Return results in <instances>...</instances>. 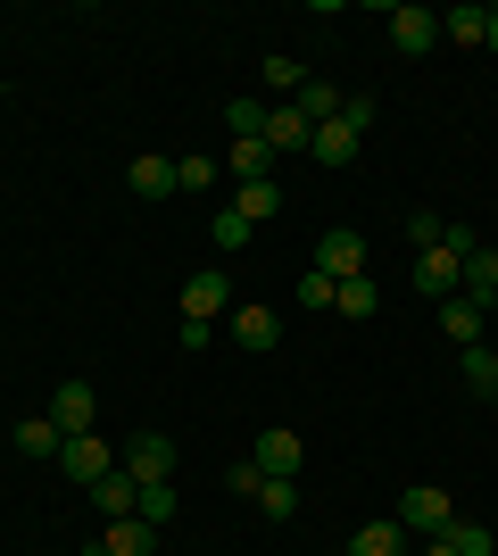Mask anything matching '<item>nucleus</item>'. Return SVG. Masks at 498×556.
Returning a JSON list of instances; mask_svg holds the SVG:
<instances>
[{
  "label": "nucleus",
  "instance_id": "obj_30",
  "mask_svg": "<svg viewBox=\"0 0 498 556\" xmlns=\"http://www.w3.org/2000/svg\"><path fill=\"white\" fill-rule=\"evenodd\" d=\"M258 84H266V92H299V84H308V67L274 50V59H266V67H258Z\"/></svg>",
  "mask_w": 498,
  "mask_h": 556
},
{
  "label": "nucleus",
  "instance_id": "obj_24",
  "mask_svg": "<svg viewBox=\"0 0 498 556\" xmlns=\"http://www.w3.org/2000/svg\"><path fill=\"white\" fill-rule=\"evenodd\" d=\"M225 125H233V141H266V100L258 92L225 100Z\"/></svg>",
  "mask_w": 498,
  "mask_h": 556
},
{
  "label": "nucleus",
  "instance_id": "obj_11",
  "mask_svg": "<svg viewBox=\"0 0 498 556\" xmlns=\"http://www.w3.org/2000/svg\"><path fill=\"white\" fill-rule=\"evenodd\" d=\"M482 325H490V307H482V300H440V332H449V349H482Z\"/></svg>",
  "mask_w": 498,
  "mask_h": 556
},
{
  "label": "nucleus",
  "instance_id": "obj_18",
  "mask_svg": "<svg viewBox=\"0 0 498 556\" xmlns=\"http://www.w3.org/2000/svg\"><path fill=\"white\" fill-rule=\"evenodd\" d=\"M357 141H366V134H349V125L332 116V125H316V134H308V150H316V166H349Z\"/></svg>",
  "mask_w": 498,
  "mask_h": 556
},
{
  "label": "nucleus",
  "instance_id": "obj_38",
  "mask_svg": "<svg viewBox=\"0 0 498 556\" xmlns=\"http://www.w3.org/2000/svg\"><path fill=\"white\" fill-rule=\"evenodd\" d=\"M490 382H498V349H490Z\"/></svg>",
  "mask_w": 498,
  "mask_h": 556
},
{
  "label": "nucleus",
  "instance_id": "obj_17",
  "mask_svg": "<svg viewBox=\"0 0 498 556\" xmlns=\"http://www.w3.org/2000/svg\"><path fill=\"white\" fill-rule=\"evenodd\" d=\"M349 556H407L399 515H382V523H357V532H349Z\"/></svg>",
  "mask_w": 498,
  "mask_h": 556
},
{
  "label": "nucleus",
  "instance_id": "obj_29",
  "mask_svg": "<svg viewBox=\"0 0 498 556\" xmlns=\"http://www.w3.org/2000/svg\"><path fill=\"white\" fill-rule=\"evenodd\" d=\"M133 515L166 532V523H175V482H142V507H133Z\"/></svg>",
  "mask_w": 498,
  "mask_h": 556
},
{
  "label": "nucleus",
  "instance_id": "obj_32",
  "mask_svg": "<svg viewBox=\"0 0 498 556\" xmlns=\"http://www.w3.org/2000/svg\"><path fill=\"white\" fill-rule=\"evenodd\" d=\"M440 540H449L457 556H498V540L482 532V523H449V532H440Z\"/></svg>",
  "mask_w": 498,
  "mask_h": 556
},
{
  "label": "nucleus",
  "instance_id": "obj_13",
  "mask_svg": "<svg viewBox=\"0 0 498 556\" xmlns=\"http://www.w3.org/2000/svg\"><path fill=\"white\" fill-rule=\"evenodd\" d=\"M125 184H133V200H166V191H183V175H175V159H158V150H150V159L125 166Z\"/></svg>",
  "mask_w": 498,
  "mask_h": 556
},
{
  "label": "nucleus",
  "instance_id": "obj_19",
  "mask_svg": "<svg viewBox=\"0 0 498 556\" xmlns=\"http://www.w3.org/2000/svg\"><path fill=\"white\" fill-rule=\"evenodd\" d=\"M291 109L308 116V134H316V125H332V116H341V92H332L324 75H308V84H299V92H291Z\"/></svg>",
  "mask_w": 498,
  "mask_h": 556
},
{
  "label": "nucleus",
  "instance_id": "obj_35",
  "mask_svg": "<svg viewBox=\"0 0 498 556\" xmlns=\"http://www.w3.org/2000/svg\"><path fill=\"white\" fill-rule=\"evenodd\" d=\"M175 175H183V191H208L216 166H208V159H175Z\"/></svg>",
  "mask_w": 498,
  "mask_h": 556
},
{
  "label": "nucleus",
  "instance_id": "obj_8",
  "mask_svg": "<svg viewBox=\"0 0 498 556\" xmlns=\"http://www.w3.org/2000/svg\"><path fill=\"white\" fill-rule=\"evenodd\" d=\"M457 282H465V257H457L449 241L416 257V291H432V300H457Z\"/></svg>",
  "mask_w": 498,
  "mask_h": 556
},
{
  "label": "nucleus",
  "instance_id": "obj_15",
  "mask_svg": "<svg viewBox=\"0 0 498 556\" xmlns=\"http://www.w3.org/2000/svg\"><path fill=\"white\" fill-rule=\"evenodd\" d=\"M266 150H274V159H299V150H308V116L291 109H266Z\"/></svg>",
  "mask_w": 498,
  "mask_h": 556
},
{
  "label": "nucleus",
  "instance_id": "obj_20",
  "mask_svg": "<svg viewBox=\"0 0 498 556\" xmlns=\"http://www.w3.org/2000/svg\"><path fill=\"white\" fill-rule=\"evenodd\" d=\"M250 507H258L266 523H291V515H299V482H266V473H258V490H250Z\"/></svg>",
  "mask_w": 498,
  "mask_h": 556
},
{
  "label": "nucleus",
  "instance_id": "obj_23",
  "mask_svg": "<svg viewBox=\"0 0 498 556\" xmlns=\"http://www.w3.org/2000/svg\"><path fill=\"white\" fill-rule=\"evenodd\" d=\"M250 232H258V225H250V216H241V208H216V216H208V241H216V257L250 250Z\"/></svg>",
  "mask_w": 498,
  "mask_h": 556
},
{
  "label": "nucleus",
  "instance_id": "obj_31",
  "mask_svg": "<svg viewBox=\"0 0 498 556\" xmlns=\"http://www.w3.org/2000/svg\"><path fill=\"white\" fill-rule=\"evenodd\" d=\"M407 241H416V257H424V250H440V241H449V216L416 208V216H407Z\"/></svg>",
  "mask_w": 498,
  "mask_h": 556
},
{
  "label": "nucleus",
  "instance_id": "obj_26",
  "mask_svg": "<svg viewBox=\"0 0 498 556\" xmlns=\"http://www.w3.org/2000/svg\"><path fill=\"white\" fill-rule=\"evenodd\" d=\"M233 208L250 216V225H266V216H283V184H274V175H266V184H241Z\"/></svg>",
  "mask_w": 498,
  "mask_h": 556
},
{
  "label": "nucleus",
  "instance_id": "obj_21",
  "mask_svg": "<svg viewBox=\"0 0 498 556\" xmlns=\"http://www.w3.org/2000/svg\"><path fill=\"white\" fill-rule=\"evenodd\" d=\"M225 166H233V184H266V175H274V150H266V141H233Z\"/></svg>",
  "mask_w": 498,
  "mask_h": 556
},
{
  "label": "nucleus",
  "instance_id": "obj_3",
  "mask_svg": "<svg viewBox=\"0 0 498 556\" xmlns=\"http://www.w3.org/2000/svg\"><path fill=\"white\" fill-rule=\"evenodd\" d=\"M316 275L357 282V275H366V232H357V225H332L324 241H316Z\"/></svg>",
  "mask_w": 498,
  "mask_h": 556
},
{
  "label": "nucleus",
  "instance_id": "obj_9",
  "mask_svg": "<svg viewBox=\"0 0 498 556\" xmlns=\"http://www.w3.org/2000/svg\"><path fill=\"white\" fill-rule=\"evenodd\" d=\"M382 25H391V42H399L407 59H424V50L440 42V17H432V9H391Z\"/></svg>",
  "mask_w": 498,
  "mask_h": 556
},
{
  "label": "nucleus",
  "instance_id": "obj_25",
  "mask_svg": "<svg viewBox=\"0 0 498 556\" xmlns=\"http://www.w3.org/2000/svg\"><path fill=\"white\" fill-rule=\"evenodd\" d=\"M440 34H449V42H490V9H474V0H457L449 17H440Z\"/></svg>",
  "mask_w": 498,
  "mask_h": 556
},
{
  "label": "nucleus",
  "instance_id": "obj_33",
  "mask_svg": "<svg viewBox=\"0 0 498 556\" xmlns=\"http://www.w3.org/2000/svg\"><path fill=\"white\" fill-rule=\"evenodd\" d=\"M374 92H341V125H349V134H374Z\"/></svg>",
  "mask_w": 498,
  "mask_h": 556
},
{
  "label": "nucleus",
  "instance_id": "obj_16",
  "mask_svg": "<svg viewBox=\"0 0 498 556\" xmlns=\"http://www.w3.org/2000/svg\"><path fill=\"white\" fill-rule=\"evenodd\" d=\"M490 291H498V250H490V241H474V250H465V282H457V300L490 307Z\"/></svg>",
  "mask_w": 498,
  "mask_h": 556
},
{
  "label": "nucleus",
  "instance_id": "obj_37",
  "mask_svg": "<svg viewBox=\"0 0 498 556\" xmlns=\"http://www.w3.org/2000/svg\"><path fill=\"white\" fill-rule=\"evenodd\" d=\"M482 50H490V59H498V9H490V42H482Z\"/></svg>",
  "mask_w": 498,
  "mask_h": 556
},
{
  "label": "nucleus",
  "instance_id": "obj_1",
  "mask_svg": "<svg viewBox=\"0 0 498 556\" xmlns=\"http://www.w3.org/2000/svg\"><path fill=\"white\" fill-rule=\"evenodd\" d=\"M299 457H308V441L291 424H266L258 441H250V465H258L266 482H299Z\"/></svg>",
  "mask_w": 498,
  "mask_h": 556
},
{
  "label": "nucleus",
  "instance_id": "obj_34",
  "mask_svg": "<svg viewBox=\"0 0 498 556\" xmlns=\"http://www.w3.org/2000/svg\"><path fill=\"white\" fill-rule=\"evenodd\" d=\"M332 300H341V282H332V275H316V266H308V275H299V307H332Z\"/></svg>",
  "mask_w": 498,
  "mask_h": 556
},
{
  "label": "nucleus",
  "instance_id": "obj_22",
  "mask_svg": "<svg viewBox=\"0 0 498 556\" xmlns=\"http://www.w3.org/2000/svg\"><path fill=\"white\" fill-rule=\"evenodd\" d=\"M59 448H67V432H59V424H50V416L17 424V457H34V465H42V457H59Z\"/></svg>",
  "mask_w": 498,
  "mask_h": 556
},
{
  "label": "nucleus",
  "instance_id": "obj_7",
  "mask_svg": "<svg viewBox=\"0 0 498 556\" xmlns=\"http://www.w3.org/2000/svg\"><path fill=\"white\" fill-rule=\"evenodd\" d=\"M92 416H100V399H92V382H59V391H50V424H59V432H92Z\"/></svg>",
  "mask_w": 498,
  "mask_h": 556
},
{
  "label": "nucleus",
  "instance_id": "obj_4",
  "mask_svg": "<svg viewBox=\"0 0 498 556\" xmlns=\"http://www.w3.org/2000/svg\"><path fill=\"white\" fill-rule=\"evenodd\" d=\"M183 316H191V325H216V316H233V275H225V266L191 275V282H183Z\"/></svg>",
  "mask_w": 498,
  "mask_h": 556
},
{
  "label": "nucleus",
  "instance_id": "obj_2",
  "mask_svg": "<svg viewBox=\"0 0 498 556\" xmlns=\"http://www.w3.org/2000/svg\"><path fill=\"white\" fill-rule=\"evenodd\" d=\"M449 523H457L449 490H399V532L407 540H440Z\"/></svg>",
  "mask_w": 498,
  "mask_h": 556
},
{
  "label": "nucleus",
  "instance_id": "obj_12",
  "mask_svg": "<svg viewBox=\"0 0 498 556\" xmlns=\"http://www.w3.org/2000/svg\"><path fill=\"white\" fill-rule=\"evenodd\" d=\"M92 507L108 515V523H117V515H133V507H142V482H133L125 465H108V473L92 482Z\"/></svg>",
  "mask_w": 498,
  "mask_h": 556
},
{
  "label": "nucleus",
  "instance_id": "obj_39",
  "mask_svg": "<svg viewBox=\"0 0 498 556\" xmlns=\"http://www.w3.org/2000/svg\"><path fill=\"white\" fill-rule=\"evenodd\" d=\"M490 316H498V291H490Z\"/></svg>",
  "mask_w": 498,
  "mask_h": 556
},
{
  "label": "nucleus",
  "instance_id": "obj_5",
  "mask_svg": "<svg viewBox=\"0 0 498 556\" xmlns=\"http://www.w3.org/2000/svg\"><path fill=\"white\" fill-rule=\"evenodd\" d=\"M117 465L133 473V482H175V441H166V432H133Z\"/></svg>",
  "mask_w": 498,
  "mask_h": 556
},
{
  "label": "nucleus",
  "instance_id": "obj_28",
  "mask_svg": "<svg viewBox=\"0 0 498 556\" xmlns=\"http://www.w3.org/2000/svg\"><path fill=\"white\" fill-rule=\"evenodd\" d=\"M457 374H465V391H474V399H498V382H490V341H482V349H457Z\"/></svg>",
  "mask_w": 498,
  "mask_h": 556
},
{
  "label": "nucleus",
  "instance_id": "obj_14",
  "mask_svg": "<svg viewBox=\"0 0 498 556\" xmlns=\"http://www.w3.org/2000/svg\"><path fill=\"white\" fill-rule=\"evenodd\" d=\"M100 548H108V556H158V523H142V515H117V523L100 532Z\"/></svg>",
  "mask_w": 498,
  "mask_h": 556
},
{
  "label": "nucleus",
  "instance_id": "obj_6",
  "mask_svg": "<svg viewBox=\"0 0 498 556\" xmlns=\"http://www.w3.org/2000/svg\"><path fill=\"white\" fill-rule=\"evenodd\" d=\"M108 465H117V457H108V441H100V432H75V441L59 448V473H67V482H84V490H92Z\"/></svg>",
  "mask_w": 498,
  "mask_h": 556
},
{
  "label": "nucleus",
  "instance_id": "obj_36",
  "mask_svg": "<svg viewBox=\"0 0 498 556\" xmlns=\"http://www.w3.org/2000/svg\"><path fill=\"white\" fill-rule=\"evenodd\" d=\"M424 556H457V548H449V540H424Z\"/></svg>",
  "mask_w": 498,
  "mask_h": 556
},
{
  "label": "nucleus",
  "instance_id": "obj_10",
  "mask_svg": "<svg viewBox=\"0 0 498 556\" xmlns=\"http://www.w3.org/2000/svg\"><path fill=\"white\" fill-rule=\"evenodd\" d=\"M225 332H233L241 349H274V341H283V316L250 300V307H233V316H225Z\"/></svg>",
  "mask_w": 498,
  "mask_h": 556
},
{
  "label": "nucleus",
  "instance_id": "obj_27",
  "mask_svg": "<svg viewBox=\"0 0 498 556\" xmlns=\"http://www.w3.org/2000/svg\"><path fill=\"white\" fill-rule=\"evenodd\" d=\"M332 307H341V316H349V325H366V316H374V307H382V282H374V275H357V282H341V300H332Z\"/></svg>",
  "mask_w": 498,
  "mask_h": 556
}]
</instances>
